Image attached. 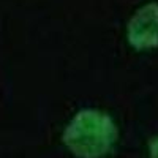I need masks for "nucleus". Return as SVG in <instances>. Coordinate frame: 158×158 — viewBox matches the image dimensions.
Listing matches in <instances>:
<instances>
[{
    "label": "nucleus",
    "instance_id": "obj_3",
    "mask_svg": "<svg viewBox=\"0 0 158 158\" xmlns=\"http://www.w3.org/2000/svg\"><path fill=\"white\" fill-rule=\"evenodd\" d=\"M149 158H158V136L153 138L149 144Z\"/></svg>",
    "mask_w": 158,
    "mask_h": 158
},
{
    "label": "nucleus",
    "instance_id": "obj_2",
    "mask_svg": "<svg viewBox=\"0 0 158 158\" xmlns=\"http://www.w3.org/2000/svg\"><path fill=\"white\" fill-rule=\"evenodd\" d=\"M127 41L136 51L158 48V2L139 6L127 22Z\"/></svg>",
    "mask_w": 158,
    "mask_h": 158
},
{
    "label": "nucleus",
    "instance_id": "obj_1",
    "mask_svg": "<svg viewBox=\"0 0 158 158\" xmlns=\"http://www.w3.org/2000/svg\"><path fill=\"white\" fill-rule=\"evenodd\" d=\"M118 139L114 118L101 109L77 111L62 133V142L76 158H104Z\"/></svg>",
    "mask_w": 158,
    "mask_h": 158
}]
</instances>
